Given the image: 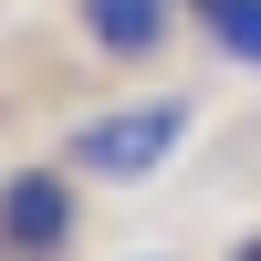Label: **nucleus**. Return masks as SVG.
I'll return each mask as SVG.
<instances>
[{
	"mask_svg": "<svg viewBox=\"0 0 261 261\" xmlns=\"http://www.w3.org/2000/svg\"><path fill=\"white\" fill-rule=\"evenodd\" d=\"M188 146V94H136L115 105V115L73 125V167L84 178H146V167H167Z\"/></svg>",
	"mask_w": 261,
	"mask_h": 261,
	"instance_id": "1",
	"label": "nucleus"
},
{
	"mask_svg": "<svg viewBox=\"0 0 261 261\" xmlns=\"http://www.w3.org/2000/svg\"><path fill=\"white\" fill-rule=\"evenodd\" d=\"M73 220H84L73 178L63 167H21L0 188V261H63L73 251Z\"/></svg>",
	"mask_w": 261,
	"mask_h": 261,
	"instance_id": "2",
	"label": "nucleus"
},
{
	"mask_svg": "<svg viewBox=\"0 0 261 261\" xmlns=\"http://www.w3.org/2000/svg\"><path fill=\"white\" fill-rule=\"evenodd\" d=\"M188 11H199V21H209V11H220V0H188Z\"/></svg>",
	"mask_w": 261,
	"mask_h": 261,
	"instance_id": "5",
	"label": "nucleus"
},
{
	"mask_svg": "<svg viewBox=\"0 0 261 261\" xmlns=\"http://www.w3.org/2000/svg\"><path fill=\"white\" fill-rule=\"evenodd\" d=\"M241 261H261V241H241Z\"/></svg>",
	"mask_w": 261,
	"mask_h": 261,
	"instance_id": "6",
	"label": "nucleus"
},
{
	"mask_svg": "<svg viewBox=\"0 0 261 261\" xmlns=\"http://www.w3.org/2000/svg\"><path fill=\"white\" fill-rule=\"evenodd\" d=\"M167 21H178V0H84V32H94V53H115V63H146L167 42Z\"/></svg>",
	"mask_w": 261,
	"mask_h": 261,
	"instance_id": "3",
	"label": "nucleus"
},
{
	"mask_svg": "<svg viewBox=\"0 0 261 261\" xmlns=\"http://www.w3.org/2000/svg\"><path fill=\"white\" fill-rule=\"evenodd\" d=\"M209 32H220L230 63H261V0H220V11H209Z\"/></svg>",
	"mask_w": 261,
	"mask_h": 261,
	"instance_id": "4",
	"label": "nucleus"
}]
</instances>
